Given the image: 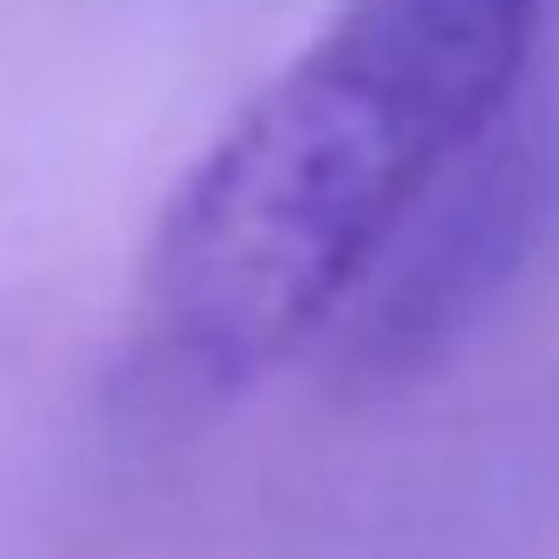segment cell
I'll use <instances>...</instances> for the list:
<instances>
[{
    "label": "cell",
    "instance_id": "obj_1",
    "mask_svg": "<svg viewBox=\"0 0 559 559\" xmlns=\"http://www.w3.org/2000/svg\"><path fill=\"white\" fill-rule=\"evenodd\" d=\"M538 22L546 0H341L170 191L135 284L142 376L213 404L326 333L510 135Z\"/></svg>",
    "mask_w": 559,
    "mask_h": 559
}]
</instances>
